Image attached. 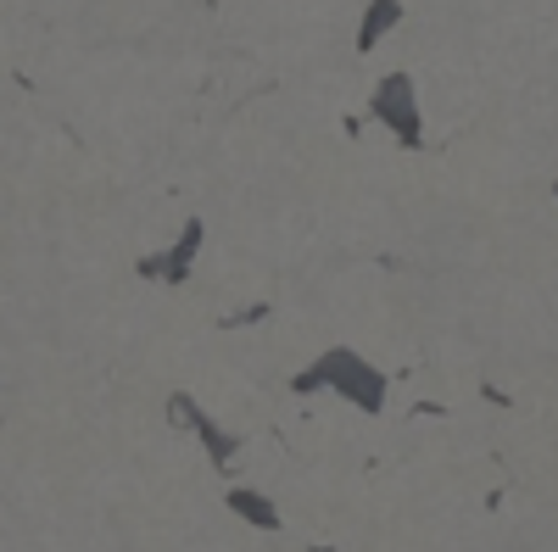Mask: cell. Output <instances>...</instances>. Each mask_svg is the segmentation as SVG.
I'll return each mask as SVG.
<instances>
[{
  "instance_id": "6da1fadb",
  "label": "cell",
  "mask_w": 558,
  "mask_h": 552,
  "mask_svg": "<svg viewBox=\"0 0 558 552\" xmlns=\"http://www.w3.org/2000/svg\"><path fill=\"white\" fill-rule=\"evenodd\" d=\"M291 391H296V396L330 391V396H341V402L357 407V413H386V396H391L380 363H368L357 346H324V352L302 368V375H291Z\"/></svg>"
},
{
  "instance_id": "7a4b0ae2",
  "label": "cell",
  "mask_w": 558,
  "mask_h": 552,
  "mask_svg": "<svg viewBox=\"0 0 558 552\" xmlns=\"http://www.w3.org/2000/svg\"><path fill=\"white\" fill-rule=\"evenodd\" d=\"M368 118H375L402 151L425 146V101H418L413 73H386L375 89H368Z\"/></svg>"
},
{
  "instance_id": "3957f363",
  "label": "cell",
  "mask_w": 558,
  "mask_h": 552,
  "mask_svg": "<svg viewBox=\"0 0 558 552\" xmlns=\"http://www.w3.org/2000/svg\"><path fill=\"white\" fill-rule=\"evenodd\" d=\"M168 413H173V425H184V430H191V436L202 441V452L213 457L218 469H235V457L246 452V436H241V430L218 425L213 413L191 396V391H173V396H168Z\"/></svg>"
},
{
  "instance_id": "277c9868",
  "label": "cell",
  "mask_w": 558,
  "mask_h": 552,
  "mask_svg": "<svg viewBox=\"0 0 558 552\" xmlns=\"http://www.w3.org/2000/svg\"><path fill=\"white\" fill-rule=\"evenodd\" d=\"M202 246H207V223H202V218H184L179 241H168V246L146 252V257L134 262V273H140V280H151V285H184V280L196 273Z\"/></svg>"
},
{
  "instance_id": "5b68a950",
  "label": "cell",
  "mask_w": 558,
  "mask_h": 552,
  "mask_svg": "<svg viewBox=\"0 0 558 552\" xmlns=\"http://www.w3.org/2000/svg\"><path fill=\"white\" fill-rule=\"evenodd\" d=\"M229 514H235L246 530H263V536H274V530H286V514L274 508V496L268 491H257V486H229Z\"/></svg>"
},
{
  "instance_id": "8992f818",
  "label": "cell",
  "mask_w": 558,
  "mask_h": 552,
  "mask_svg": "<svg viewBox=\"0 0 558 552\" xmlns=\"http://www.w3.org/2000/svg\"><path fill=\"white\" fill-rule=\"evenodd\" d=\"M397 23H402V0H368L363 23H357V51H375Z\"/></svg>"
},
{
  "instance_id": "52a82bcc",
  "label": "cell",
  "mask_w": 558,
  "mask_h": 552,
  "mask_svg": "<svg viewBox=\"0 0 558 552\" xmlns=\"http://www.w3.org/2000/svg\"><path fill=\"white\" fill-rule=\"evenodd\" d=\"M553 201H558V184H553Z\"/></svg>"
}]
</instances>
